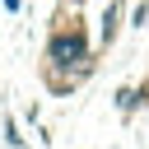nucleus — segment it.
<instances>
[{
  "label": "nucleus",
  "instance_id": "nucleus-1",
  "mask_svg": "<svg viewBox=\"0 0 149 149\" xmlns=\"http://www.w3.org/2000/svg\"><path fill=\"white\" fill-rule=\"evenodd\" d=\"M47 70H70V74L56 84V93H74V88L98 70V56H93L88 33H84L79 23L51 28V37H47Z\"/></svg>",
  "mask_w": 149,
  "mask_h": 149
},
{
  "label": "nucleus",
  "instance_id": "nucleus-2",
  "mask_svg": "<svg viewBox=\"0 0 149 149\" xmlns=\"http://www.w3.org/2000/svg\"><path fill=\"white\" fill-rule=\"evenodd\" d=\"M116 33H121V0H112V5H107V14H102V33H98V42H102V47H112V42H116Z\"/></svg>",
  "mask_w": 149,
  "mask_h": 149
},
{
  "label": "nucleus",
  "instance_id": "nucleus-5",
  "mask_svg": "<svg viewBox=\"0 0 149 149\" xmlns=\"http://www.w3.org/2000/svg\"><path fill=\"white\" fill-rule=\"evenodd\" d=\"M144 19H149V0H144V5H135V14H130V28H144Z\"/></svg>",
  "mask_w": 149,
  "mask_h": 149
},
{
  "label": "nucleus",
  "instance_id": "nucleus-4",
  "mask_svg": "<svg viewBox=\"0 0 149 149\" xmlns=\"http://www.w3.org/2000/svg\"><path fill=\"white\" fill-rule=\"evenodd\" d=\"M5 144H14V149H23V135H19V126H14V116H5Z\"/></svg>",
  "mask_w": 149,
  "mask_h": 149
},
{
  "label": "nucleus",
  "instance_id": "nucleus-6",
  "mask_svg": "<svg viewBox=\"0 0 149 149\" xmlns=\"http://www.w3.org/2000/svg\"><path fill=\"white\" fill-rule=\"evenodd\" d=\"M0 5H5L9 14H19V9H23V0H0Z\"/></svg>",
  "mask_w": 149,
  "mask_h": 149
},
{
  "label": "nucleus",
  "instance_id": "nucleus-3",
  "mask_svg": "<svg viewBox=\"0 0 149 149\" xmlns=\"http://www.w3.org/2000/svg\"><path fill=\"white\" fill-rule=\"evenodd\" d=\"M140 98H144L140 88H116V107H121V112H135V107H140Z\"/></svg>",
  "mask_w": 149,
  "mask_h": 149
}]
</instances>
